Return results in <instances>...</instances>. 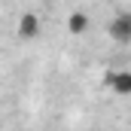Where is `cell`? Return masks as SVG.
I'll return each instance as SVG.
<instances>
[{
    "mask_svg": "<svg viewBox=\"0 0 131 131\" xmlns=\"http://www.w3.org/2000/svg\"><path fill=\"white\" fill-rule=\"evenodd\" d=\"M110 37H113L116 43H131V15H128V12H122V15L113 18V25H110Z\"/></svg>",
    "mask_w": 131,
    "mask_h": 131,
    "instance_id": "1",
    "label": "cell"
},
{
    "mask_svg": "<svg viewBox=\"0 0 131 131\" xmlns=\"http://www.w3.org/2000/svg\"><path fill=\"white\" fill-rule=\"evenodd\" d=\"M104 82H107L116 95H128V92H131V73H128V70H110Z\"/></svg>",
    "mask_w": 131,
    "mask_h": 131,
    "instance_id": "2",
    "label": "cell"
},
{
    "mask_svg": "<svg viewBox=\"0 0 131 131\" xmlns=\"http://www.w3.org/2000/svg\"><path fill=\"white\" fill-rule=\"evenodd\" d=\"M37 34H40V15L37 12H25L18 18V37L21 40H34Z\"/></svg>",
    "mask_w": 131,
    "mask_h": 131,
    "instance_id": "3",
    "label": "cell"
},
{
    "mask_svg": "<svg viewBox=\"0 0 131 131\" xmlns=\"http://www.w3.org/2000/svg\"><path fill=\"white\" fill-rule=\"evenodd\" d=\"M67 31L76 34V37L85 34L89 31V15H85V12H70V15H67Z\"/></svg>",
    "mask_w": 131,
    "mask_h": 131,
    "instance_id": "4",
    "label": "cell"
}]
</instances>
